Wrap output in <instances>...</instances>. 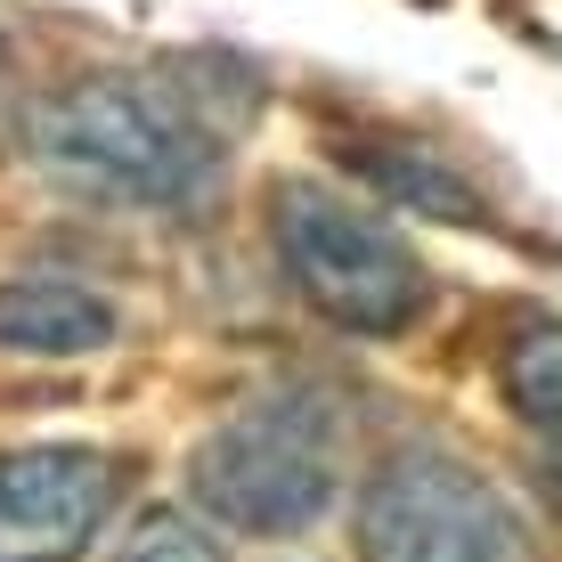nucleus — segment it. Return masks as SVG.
I'll list each match as a JSON object with an SVG mask.
<instances>
[{"mask_svg": "<svg viewBox=\"0 0 562 562\" xmlns=\"http://www.w3.org/2000/svg\"><path fill=\"white\" fill-rule=\"evenodd\" d=\"M33 155L106 204H196L221 171V139L204 114L139 74H82L33 106Z\"/></svg>", "mask_w": 562, "mask_h": 562, "instance_id": "nucleus-1", "label": "nucleus"}, {"mask_svg": "<svg viewBox=\"0 0 562 562\" xmlns=\"http://www.w3.org/2000/svg\"><path fill=\"white\" fill-rule=\"evenodd\" d=\"M269 237H278V261L294 278V294L318 310L326 326L367 342L408 335L432 302V269H424L375 212H359L351 196L318 180H278L269 196Z\"/></svg>", "mask_w": 562, "mask_h": 562, "instance_id": "nucleus-2", "label": "nucleus"}, {"mask_svg": "<svg viewBox=\"0 0 562 562\" xmlns=\"http://www.w3.org/2000/svg\"><path fill=\"white\" fill-rule=\"evenodd\" d=\"M335 408H318L310 392L254 400L228 424H212L188 457V497L245 538H285L310 530L335 506Z\"/></svg>", "mask_w": 562, "mask_h": 562, "instance_id": "nucleus-3", "label": "nucleus"}, {"mask_svg": "<svg viewBox=\"0 0 562 562\" xmlns=\"http://www.w3.org/2000/svg\"><path fill=\"white\" fill-rule=\"evenodd\" d=\"M367 562H538L521 514L449 449H400L359 490Z\"/></svg>", "mask_w": 562, "mask_h": 562, "instance_id": "nucleus-4", "label": "nucleus"}, {"mask_svg": "<svg viewBox=\"0 0 562 562\" xmlns=\"http://www.w3.org/2000/svg\"><path fill=\"white\" fill-rule=\"evenodd\" d=\"M106 449L42 440V449H0V562H74L114 514Z\"/></svg>", "mask_w": 562, "mask_h": 562, "instance_id": "nucleus-5", "label": "nucleus"}, {"mask_svg": "<svg viewBox=\"0 0 562 562\" xmlns=\"http://www.w3.org/2000/svg\"><path fill=\"white\" fill-rule=\"evenodd\" d=\"M114 342V310L66 278H9L0 285V351L16 359H90Z\"/></svg>", "mask_w": 562, "mask_h": 562, "instance_id": "nucleus-6", "label": "nucleus"}, {"mask_svg": "<svg viewBox=\"0 0 562 562\" xmlns=\"http://www.w3.org/2000/svg\"><path fill=\"white\" fill-rule=\"evenodd\" d=\"M351 171H359V180L375 188L392 212H416V221H440V228H481V221H490V196H481L457 164H440L432 147L359 139V147H351Z\"/></svg>", "mask_w": 562, "mask_h": 562, "instance_id": "nucleus-7", "label": "nucleus"}, {"mask_svg": "<svg viewBox=\"0 0 562 562\" xmlns=\"http://www.w3.org/2000/svg\"><path fill=\"white\" fill-rule=\"evenodd\" d=\"M497 392L538 440L562 449V318H521L497 342Z\"/></svg>", "mask_w": 562, "mask_h": 562, "instance_id": "nucleus-8", "label": "nucleus"}, {"mask_svg": "<svg viewBox=\"0 0 562 562\" xmlns=\"http://www.w3.org/2000/svg\"><path fill=\"white\" fill-rule=\"evenodd\" d=\"M114 562H228V547L204 521H188L180 506H155V514L131 521V538L114 547Z\"/></svg>", "mask_w": 562, "mask_h": 562, "instance_id": "nucleus-9", "label": "nucleus"}, {"mask_svg": "<svg viewBox=\"0 0 562 562\" xmlns=\"http://www.w3.org/2000/svg\"><path fill=\"white\" fill-rule=\"evenodd\" d=\"M530 497L554 514V530H562V457H538L530 464Z\"/></svg>", "mask_w": 562, "mask_h": 562, "instance_id": "nucleus-10", "label": "nucleus"}, {"mask_svg": "<svg viewBox=\"0 0 562 562\" xmlns=\"http://www.w3.org/2000/svg\"><path fill=\"white\" fill-rule=\"evenodd\" d=\"M0 99H9V42H0Z\"/></svg>", "mask_w": 562, "mask_h": 562, "instance_id": "nucleus-11", "label": "nucleus"}]
</instances>
